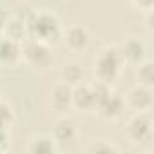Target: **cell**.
Wrapping results in <instances>:
<instances>
[{"mask_svg": "<svg viewBox=\"0 0 154 154\" xmlns=\"http://www.w3.org/2000/svg\"><path fill=\"white\" fill-rule=\"evenodd\" d=\"M87 152H94V154H100V152H120V147L114 145L112 141L105 140V138H100V140H94L89 147H87Z\"/></svg>", "mask_w": 154, "mask_h": 154, "instance_id": "cell-17", "label": "cell"}, {"mask_svg": "<svg viewBox=\"0 0 154 154\" xmlns=\"http://www.w3.org/2000/svg\"><path fill=\"white\" fill-rule=\"evenodd\" d=\"M9 149V132L8 129H0V152H6Z\"/></svg>", "mask_w": 154, "mask_h": 154, "instance_id": "cell-19", "label": "cell"}, {"mask_svg": "<svg viewBox=\"0 0 154 154\" xmlns=\"http://www.w3.org/2000/svg\"><path fill=\"white\" fill-rule=\"evenodd\" d=\"M26 150L29 154H54L58 150V143L54 141V138L49 134H40L29 140Z\"/></svg>", "mask_w": 154, "mask_h": 154, "instance_id": "cell-12", "label": "cell"}, {"mask_svg": "<svg viewBox=\"0 0 154 154\" xmlns=\"http://www.w3.org/2000/svg\"><path fill=\"white\" fill-rule=\"evenodd\" d=\"M72 107L84 112H91L96 109V100L93 94V87L89 84L80 82L72 87Z\"/></svg>", "mask_w": 154, "mask_h": 154, "instance_id": "cell-9", "label": "cell"}, {"mask_svg": "<svg viewBox=\"0 0 154 154\" xmlns=\"http://www.w3.org/2000/svg\"><path fill=\"white\" fill-rule=\"evenodd\" d=\"M22 60V44L0 35V65L13 67Z\"/></svg>", "mask_w": 154, "mask_h": 154, "instance_id": "cell-8", "label": "cell"}, {"mask_svg": "<svg viewBox=\"0 0 154 154\" xmlns=\"http://www.w3.org/2000/svg\"><path fill=\"white\" fill-rule=\"evenodd\" d=\"M0 100H2V96H0Z\"/></svg>", "mask_w": 154, "mask_h": 154, "instance_id": "cell-22", "label": "cell"}, {"mask_svg": "<svg viewBox=\"0 0 154 154\" xmlns=\"http://www.w3.org/2000/svg\"><path fill=\"white\" fill-rule=\"evenodd\" d=\"M125 134L132 145L149 147L154 136V120L150 111H136L127 122Z\"/></svg>", "mask_w": 154, "mask_h": 154, "instance_id": "cell-3", "label": "cell"}, {"mask_svg": "<svg viewBox=\"0 0 154 154\" xmlns=\"http://www.w3.org/2000/svg\"><path fill=\"white\" fill-rule=\"evenodd\" d=\"M2 35L22 44L27 38V22L24 18H20V17H9L8 15V20H6V26H4V33Z\"/></svg>", "mask_w": 154, "mask_h": 154, "instance_id": "cell-13", "label": "cell"}, {"mask_svg": "<svg viewBox=\"0 0 154 154\" xmlns=\"http://www.w3.org/2000/svg\"><path fill=\"white\" fill-rule=\"evenodd\" d=\"M13 123V109L9 103L0 100V129H8Z\"/></svg>", "mask_w": 154, "mask_h": 154, "instance_id": "cell-18", "label": "cell"}, {"mask_svg": "<svg viewBox=\"0 0 154 154\" xmlns=\"http://www.w3.org/2000/svg\"><path fill=\"white\" fill-rule=\"evenodd\" d=\"M131 2H132L138 9H141V11H149V9L154 8V0H131Z\"/></svg>", "mask_w": 154, "mask_h": 154, "instance_id": "cell-20", "label": "cell"}, {"mask_svg": "<svg viewBox=\"0 0 154 154\" xmlns=\"http://www.w3.org/2000/svg\"><path fill=\"white\" fill-rule=\"evenodd\" d=\"M6 20H8V13L4 9H0V35L4 33V26H6Z\"/></svg>", "mask_w": 154, "mask_h": 154, "instance_id": "cell-21", "label": "cell"}, {"mask_svg": "<svg viewBox=\"0 0 154 154\" xmlns=\"http://www.w3.org/2000/svg\"><path fill=\"white\" fill-rule=\"evenodd\" d=\"M94 111H96L102 118H105V120H116V118H120V116L123 114V111H125V100H123V96H120V94H116V93L111 91L109 96H107L103 102H100Z\"/></svg>", "mask_w": 154, "mask_h": 154, "instance_id": "cell-10", "label": "cell"}, {"mask_svg": "<svg viewBox=\"0 0 154 154\" xmlns=\"http://www.w3.org/2000/svg\"><path fill=\"white\" fill-rule=\"evenodd\" d=\"M123 100H125V107H131L134 112L136 111H152V107H154V91H152V87L136 84L127 93V96Z\"/></svg>", "mask_w": 154, "mask_h": 154, "instance_id": "cell-5", "label": "cell"}, {"mask_svg": "<svg viewBox=\"0 0 154 154\" xmlns=\"http://www.w3.org/2000/svg\"><path fill=\"white\" fill-rule=\"evenodd\" d=\"M136 67H138V72H136L138 84L147 85V87H154V63H152V60H147L145 58Z\"/></svg>", "mask_w": 154, "mask_h": 154, "instance_id": "cell-16", "label": "cell"}, {"mask_svg": "<svg viewBox=\"0 0 154 154\" xmlns=\"http://www.w3.org/2000/svg\"><path fill=\"white\" fill-rule=\"evenodd\" d=\"M62 82L69 84L71 87H74L76 84H80L82 78H84V69L78 62H67L63 67H62Z\"/></svg>", "mask_w": 154, "mask_h": 154, "instance_id": "cell-15", "label": "cell"}, {"mask_svg": "<svg viewBox=\"0 0 154 154\" xmlns=\"http://www.w3.org/2000/svg\"><path fill=\"white\" fill-rule=\"evenodd\" d=\"M51 136L54 138V141H56L58 145H60V143L72 141V140L76 138V125H74L71 120L62 118V120H58V122L54 123Z\"/></svg>", "mask_w": 154, "mask_h": 154, "instance_id": "cell-14", "label": "cell"}, {"mask_svg": "<svg viewBox=\"0 0 154 154\" xmlns=\"http://www.w3.org/2000/svg\"><path fill=\"white\" fill-rule=\"evenodd\" d=\"M22 60L35 69H47L53 63V53L49 44L35 38H26L22 42Z\"/></svg>", "mask_w": 154, "mask_h": 154, "instance_id": "cell-4", "label": "cell"}, {"mask_svg": "<svg viewBox=\"0 0 154 154\" xmlns=\"http://www.w3.org/2000/svg\"><path fill=\"white\" fill-rule=\"evenodd\" d=\"M51 105L54 111L65 112L72 107V87L65 82H60L51 91Z\"/></svg>", "mask_w": 154, "mask_h": 154, "instance_id": "cell-11", "label": "cell"}, {"mask_svg": "<svg viewBox=\"0 0 154 154\" xmlns=\"http://www.w3.org/2000/svg\"><path fill=\"white\" fill-rule=\"evenodd\" d=\"M123 58L118 51V45H105L100 49V53L94 58V74L96 80L112 84L118 80V76L123 69Z\"/></svg>", "mask_w": 154, "mask_h": 154, "instance_id": "cell-2", "label": "cell"}, {"mask_svg": "<svg viewBox=\"0 0 154 154\" xmlns=\"http://www.w3.org/2000/svg\"><path fill=\"white\" fill-rule=\"evenodd\" d=\"M60 38L63 40V45L72 53L85 51L89 45V31H87V27H84L80 24L67 26L65 29H62Z\"/></svg>", "mask_w": 154, "mask_h": 154, "instance_id": "cell-6", "label": "cell"}, {"mask_svg": "<svg viewBox=\"0 0 154 154\" xmlns=\"http://www.w3.org/2000/svg\"><path fill=\"white\" fill-rule=\"evenodd\" d=\"M118 51L123 58V63H129V65H138L140 62H143L147 58V45L143 40H140L136 36L125 38L118 45Z\"/></svg>", "mask_w": 154, "mask_h": 154, "instance_id": "cell-7", "label": "cell"}, {"mask_svg": "<svg viewBox=\"0 0 154 154\" xmlns=\"http://www.w3.org/2000/svg\"><path fill=\"white\" fill-rule=\"evenodd\" d=\"M27 38H35L45 44L54 42L62 35V24L51 11H36L27 20Z\"/></svg>", "mask_w": 154, "mask_h": 154, "instance_id": "cell-1", "label": "cell"}]
</instances>
